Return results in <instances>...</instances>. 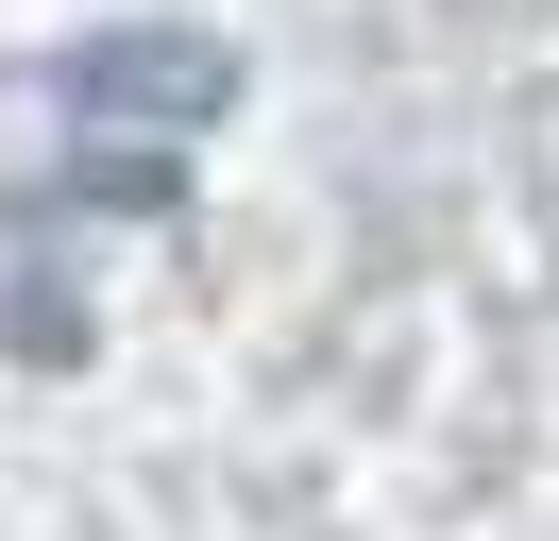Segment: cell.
Returning a JSON list of instances; mask_svg holds the SVG:
<instances>
[{
	"label": "cell",
	"instance_id": "6da1fadb",
	"mask_svg": "<svg viewBox=\"0 0 559 541\" xmlns=\"http://www.w3.org/2000/svg\"><path fill=\"white\" fill-rule=\"evenodd\" d=\"M221 101H238V51L221 34H85L69 51V187L170 203V169L204 153Z\"/></svg>",
	"mask_w": 559,
	"mask_h": 541
}]
</instances>
